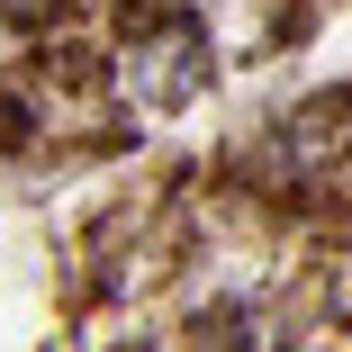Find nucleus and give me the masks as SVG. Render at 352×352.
I'll return each mask as SVG.
<instances>
[{
	"label": "nucleus",
	"instance_id": "nucleus-1",
	"mask_svg": "<svg viewBox=\"0 0 352 352\" xmlns=\"http://www.w3.org/2000/svg\"><path fill=\"white\" fill-rule=\"evenodd\" d=\"M208 45H199V28H145L126 54H118V91L135 100V109H181V100H199L208 91Z\"/></svg>",
	"mask_w": 352,
	"mask_h": 352
}]
</instances>
